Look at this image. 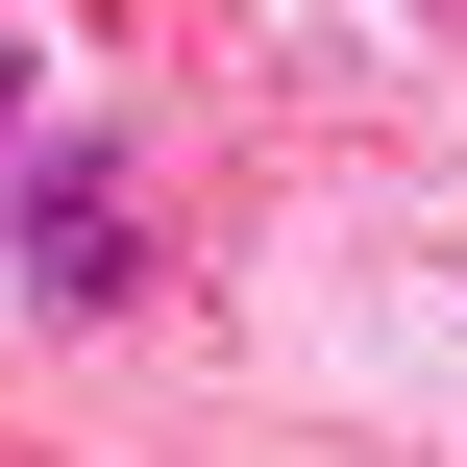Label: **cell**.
<instances>
[{"mask_svg": "<svg viewBox=\"0 0 467 467\" xmlns=\"http://www.w3.org/2000/svg\"><path fill=\"white\" fill-rule=\"evenodd\" d=\"M0 222H25V296H74V320H99V296H148V172H123V148H25V172H0Z\"/></svg>", "mask_w": 467, "mask_h": 467, "instance_id": "1", "label": "cell"}]
</instances>
